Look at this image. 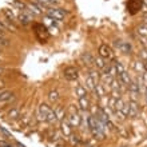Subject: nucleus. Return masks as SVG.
Instances as JSON below:
<instances>
[{
	"label": "nucleus",
	"instance_id": "1",
	"mask_svg": "<svg viewBox=\"0 0 147 147\" xmlns=\"http://www.w3.org/2000/svg\"><path fill=\"white\" fill-rule=\"evenodd\" d=\"M103 126H105V124L102 123L96 116H94V115L88 116L90 130H91L94 135L96 136V138H99V139H103V136H105V127H103Z\"/></svg>",
	"mask_w": 147,
	"mask_h": 147
},
{
	"label": "nucleus",
	"instance_id": "2",
	"mask_svg": "<svg viewBox=\"0 0 147 147\" xmlns=\"http://www.w3.org/2000/svg\"><path fill=\"white\" fill-rule=\"evenodd\" d=\"M46 13L48 18H51V19L55 20V22H60V20L64 19V16H66L67 12L64 11V9H62V8L54 7V8H48Z\"/></svg>",
	"mask_w": 147,
	"mask_h": 147
},
{
	"label": "nucleus",
	"instance_id": "3",
	"mask_svg": "<svg viewBox=\"0 0 147 147\" xmlns=\"http://www.w3.org/2000/svg\"><path fill=\"white\" fill-rule=\"evenodd\" d=\"M34 28H35V34H36L39 40L42 43H46L48 36H50V32H48L46 26H44V24H35Z\"/></svg>",
	"mask_w": 147,
	"mask_h": 147
},
{
	"label": "nucleus",
	"instance_id": "4",
	"mask_svg": "<svg viewBox=\"0 0 147 147\" xmlns=\"http://www.w3.org/2000/svg\"><path fill=\"white\" fill-rule=\"evenodd\" d=\"M99 56L103 58L105 60H112L114 59V52L107 44H102L99 47Z\"/></svg>",
	"mask_w": 147,
	"mask_h": 147
},
{
	"label": "nucleus",
	"instance_id": "5",
	"mask_svg": "<svg viewBox=\"0 0 147 147\" xmlns=\"http://www.w3.org/2000/svg\"><path fill=\"white\" fill-rule=\"evenodd\" d=\"M82 119L79 114L76 112V110H74V106L70 107V115H68V123L72 126V127H78L79 124H80Z\"/></svg>",
	"mask_w": 147,
	"mask_h": 147
},
{
	"label": "nucleus",
	"instance_id": "6",
	"mask_svg": "<svg viewBox=\"0 0 147 147\" xmlns=\"http://www.w3.org/2000/svg\"><path fill=\"white\" fill-rule=\"evenodd\" d=\"M51 110L52 109H51L50 106H47L46 103H42L38 109V119L42 120V122H47V116H48Z\"/></svg>",
	"mask_w": 147,
	"mask_h": 147
},
{
	"label": "nucleus",
	"instance_id": "7",
	"mask_svg": "<svg viewBox=\"0 0 147 147\" xmlns=\"http://www.w3.org/2000/svg\"><path fill=\"white\" fill-rule=\"evenodd\" d=\"M27 11L34 16V15H42L43 12H47V9L46 8L39 7L38 4H35V3H28L27 4Z\"/></svg>",
	"mask_w": 147,
	"mask_h": 147
},
{
	"label": "nucleus",
	"instance_id": "8",
	"mask_svg": "<svg viewBox=\"0 0 147 147\" xmlns=\"http://www.w3.org/2000/svg\"><path fill=\"white\" fill-rule=\"evenodd\" d=\"M3 13L5 15V18H7L8 20H11L12 23L13 22H16L18 20V18H19V15L16 13V8H3Z\"/></svg>",
	"mask_w": 147,
	"mask_h": 147
},
{
	"label": "nucleus",
	"instance_id": "9",
	"mask_svg": "<svg viewBox=\"0 0 147 147\" xmlns=\"http://www.w3.org/2000/svg\"><path fill=\"white\" fill-rule=\"evenodd\" d=\"M63 75L67 80H75V79H78V70L75 67H67L66 70L63 71Z\"/></svg>",
	"mask_w": 147,
	"mask_h": 147
},
{
	"label": "nucleus",
	"instance_id": "10",
	"mask_svg": "<svg viewBox=\"0 0 147 147\" xmlns=\"http://www.w3.org/2000/svg\"><path fill=\"white\" fill-rule=\"evenodd\" d=\"M18 20H19V22H20L22 24H23V26H26V24L31 23L32 15L27 11V9H24V11H22V12L19 13V18H18Z\"/></svg>",
	"mask_w": 147,
	"mask_h": 147
},
{
	"label": "nucleus",
	"instance_id": "11",
	"mask_svg": "<svg viewBox=\"0 0 147 147\" xmlns=\"http://www.w3.org/2000/svg\"><path fill=\"white\" fill-rule=\"evenodd\" d=\"M13 99V94L8 90H4V91H0V105H5L8 102H11Z\"/></svg>",
	"mask_w": 147,
	"mask_h": 147
},
{
	"label": "nucleus",
	"instance_id": "12",
	"mask_svg": "<svg viewBox=\"0 0 147 147\" xmlns=\"http://www.w3.org/2000/svg\"><path fill=\"white\" fill-rule=\"evenodd\" d=\"M142 7V0H128V9L131 13H136Z\"/></svg>",
	"mask_w": 147,
	"mask_h": 147
},
{
	"label": "nucleus",
	"instance_id": "13",
	"mask_svg": "<svg viewBox=\"0 0 147 147\" xmlns=\"http://www.w3.org/2000/svg\"><path fill=\"white\" fill-rule=\"evenodd\" d=\"M130 103V111H128V116H131V118H135L138 115V112H139V106L136 102H128Z\"/></svg>",
	"mask_w": 147,
	"mask_h": 147
},
{
	"label": "nucleus",
	"instance_id": "14",
	"mask_svg": "<svg viewBox=\"0 0 147 147\" xmlns=\"http://www.w3.org/2000/svg\"><path fill=\"white\" fill-rule=\"evenodd\" d=\"M62 131L66 136H70L72 134V126L68 123V120H62Z\"/></svg>",
	"mask_w": 147,
	"mask_h": 147
},
{
	"label": "nucleus",
	"instance_id": "15",
	"mask_svg": "<svg viewBox=\"0 0 147 147\" xmlns=\"http://www.w3.org/2000/svg\"><path fill=\"white\" fill-rule=\"evenodd\" d=\"M0 23L4 26V28L7 30V31H16L18 30V27H16L15 24L12 23L11 20H8V19H5V20H0Z\"/></svg>",
	"mask_w": 147,
	"mask_h": 147
},
{
	"label": "nucleus",
	"instance_id": "16",
	"mask_svg": "<svg viewBox=\"0 0 147 147\" xmlns=\"http://www.w3.org/2000/svg\"><path fill=\"white\" fill-rule=\"evenodd\" d=\"M75 92H76V95L79 98H83V96H86V95H87V88H86L84 86L78 84L76 88H75Z\"/></svg>",
	"mask_w": 147,
	"mask_h": 147
},
{
	"label": "nucleus",
	"instance_id": "17",
	"mask_svg": "<svg viewBox=\"0 0 147 147\" xmlns=\"http://www.w3.org/2000/svg\"><path fill=\"white\" fill-rule=\"evenodd\" d=\"M79 105H80V109L82 110H88L90 109V100L87 96H83V98H79Z\"/></svg>",
	"mask_w": 147,
	"mask_h": 147
},
{
	"label": "nucleus",
	"instance_id": "18",
	"mask_svg": "<svg viewBox=\"0 0 147 147\" xmlns=\"http://www.w3.org/2000/svg\"><path fill=\"white\" fill-rule=\"evenodd\" d=\"M86 84H87V88L90 90V91H92V92H95V87H96V83L92 80V78L90 76H87L86 78Z\"/></svg>",
	"mask_w": 147,
	"mask_h": 147
},
{
	"label": "nucleus",
	"instance_id": "19",
	"mask_svg": "<svg viewBox=\"0 0 147 147\" xmlns=\"http://www.w3.org/2000/svg\"><path fill=\"white\" fill-rule=\"evenodd\" d=\"M119 79H120V82H122L124 86H128L130 83H131V78L128 76V74L126 72V71L120 74V75H119Z\"/></svg>",
	"mask_w": 147,
	"mask_h": 147
},
{
	"label": "nucleus",
	"instance_id": "20",
	"mask_svg": "<svg viewBox=\"0 0 147 147\" xmlns=\"http://www.w3.org/2000/svg\"><path fill=\"white\" fill-rule=\"evenodd\" d=\"M82 60H83L84 64H87V66H92V64H95V63H94V58L90 54H83L82 55Z\"/></svg>",
	"mask_w": 147,
	"mask_h": 147
},
{
	"label": "nucleus",
	"instance_id": "21",
	"mask_svg": "<svg viewBox=\"0 0 147 147\" xmlns=\"http://www.w3.org/2000/svg\"><path fill=\"white\" fill-rule=\"evenodd\" d=\"M7 116L9 118V119H18L20 116V112H19V110L18 109H11L9 111H8V114H7Z\"/></svg>",
	"mask_w": 147,
	"mask_h": 147
},
{
	"label": "nucleus",
	"instance_id": "22",
	"mask_svg": "<svg viewBox=\"0 0 147 147\" xmlns=\"http://www.w3.org/2000/svg\"><path fill=\"white\" fill-rule=\"evenodd\" d=\"M116 46H118V48H119L122 52H124V54H127L128 51H130V44H127V43H122V42H119V43H116Z\"/></svg>",
	"mask_w": 147,
	"mask_h": 147
},
{
	"label": "nucleus",
	"instance_id": "23",
	"mask_svg": "<svg viewBox=\"0 0 147 147\" xmlns=\"http://www.w3.org/2000/svg\"><path fill=\"white\" fill-rule=\"evenodd\" d=\"M138 34L142 38H147V24H142V26L138 27Z\"/></svg>",
	"mask_w": 147,
	"mask_h": 147
},
{
	"label": "nucleus",
	"instance_id": "24",
	"mask_svg": "<svg viewBox=\"0 0 147 147\" xmlns=\"http://www.w3.org/2000/svg\"><path fill=\"white\" fill-rule=\"evenodd\" d=\"M94 63H95V64H96L100 70H103V68H105V66L107 64V63H105V59L100 58V56H99V58H96V59H94Z\"/></svg>",
	"mask_w": 147,
	"mask_h": 147
},
{
	"label": "nucleus",
	"instance_id": "25",
	"mask_svg": "<svg viewBox=\"0 0 147 147\" xmlns=\"http://www.w3.org/2000/svg\"><path fill=\"white\" fill-rule=\"evenodd\" d=\"M123 105H124V102L120 99V98H118L115 100V105H114V110L115 111H120V110L123 109Z\"/></svg>",
	"mask_w": 147,
	"mask_h": 147
},
{
	"label": "nucleus",
	"instance_id": "26",
	"mask_svg": "<svg viewBox=\"0 0 147 147\" xmlns=\"http://www.w3.org/2000/svg\"><path fill=\"white\" fill-rule=\"evenodd\" d=\"M48 99H50L51 103H55V102H58V99H59L58 91H51L50 95H48Z\"/></svg>",
	"mask_w": 147,
	"mask_h": 147
},
{
	"label": "nucleus",
	"instance_id": "27",
	"mask_svg": "<svg viewBox=\"0 0 147 147\" xmlns=\"http://www.w3.org/2000/svg\"><path fill=\"white\" fill-rule=\"evenodd\" d=\"M102 80L105 84H112V80H114V78L109 74H103V76H102Z\"/></svg>",
	"mask_w": 147,
	"mask_h": 147
},
{
	"label": "nucleus",
	"instance_id": "28",
	"mask_svg": "<svg viewBox=\"0 0 147 147\" xmlns=\"http://www.w3.org/2000/svg\"><path fill=\"white\" fill-rule=\"evenodd\" d=\"M56 120H58V118H56V115H55L54 110H51L50 114H48V116H47V122H48V123H55Z\"/></svg>",
	"mask_w": 147,
	"mask_h": 147
},
{
	"label": "nucleus",
	"instance_id": "29",
	"mask_svg": "<svg viewBox=\"0 0 147 147\" xmlns=\"http://www.w3.org/2000/svg\"><path fill=\"white\" fill-rule=\"evenodd\" d=\"M114 66H115V68H116V74H119V75L122 72H124V71H126V70H124V66L120 62H115V63H114Z\"/></svg>",
	"mask_w": 147,
	"mask_h": 147
},
{
	"label": "nucleus",
	"instance_id": "30",
	"mask_svg": "<svg viewBox=\"0 0 147 147\" xmlns=\"http://www.w3.org/2000/svg\"><path fill=\"white\" fill-rule=\"evenodd\" d=\"M54 112H55V115H56L58 119H62L63 115H64V110H63L62 107H56V109H54Z\"/></svg>",
	"mask_w": 147,
	"mask_h": 147
},
{
	"label": "nucleus",
	"instance_id": "31",
	"mask_svg": "<svg viewBox=\"0 0 147 147\" xmlns=\"http://www.w3.org/2000/svg\"><path fill=\"white\" fill-rule=\"evenodd\" d=\"M90 76L92 78V80L98 84V82H99V71H98V70H92V71H91V74H90Z\"/></svg>",
	"mask_w": 147,
	"mask_h": 147
},
{
	"label": "nucleus",
	"instance_id": "32",
	"mask_svg": "<svg viewBox=\"0 0 147 147\" xmlns=\"http://www.w3.org/2000/svg\"><path fill=\"white\" fill-rule=\"evenodd\" d=\"M128 111H130V103H124L123 109L120 110V112H122L124 116H128Z\"/></svg>",
	"mask_w": 147,
	"mask_h": 147
},
{
	"label": "nucleus",
	"instance_id": "33",
	"mask_svg": "<svg viewBox=\"0 0 147 147\" xmlns=\"http://www.w3.org/2000/svg\"><path fill=\"white\" fill-rule=\"evenodd\" d=\"M142 79H143V84L147 87V72L143 74V78H142Z\"/></svg>",
	"mask_w": 147,
	"mask_h": 147
},
{
	"label": "nucleus",
	"instance_id": "34",
	"mask_svg": "<svg viewBox=\"0 0 147 147\" xmlns=\"http://www.w3.org/2000/svg\"><path fill=\"white\" fill-rule=\"evenodd\" d=\"M1 39H5V32L0 31V40H1Z\"/></svg>",
	"mask_w": 147,
	"mask_h": 147
},
{
	"label": "nucleus",
	"instance_id": "35",
	"mask_svg": "<svg viewBox=\"0 0 147 147\" xmlns=\"http://www.w3.org/2000/svg\"><path fill=\"white\" fill-rule=\"evenodd\" d=\"M0 31H1V32H5V31H7V30L4 28V26H3L1 23H0Z\"/></svg>",
	"mask_w": 147,
	"mask_h": 147
},
{
	"label": "nucleus",
	"instance_id": "36",
	"mask_svg": "<svg viewBox=\"0 0 147 147\" xmlns=\"http://www.w3.org/2000/svg\"><path fill=\"white\" fill-rule=\"evenodd\" d=\"M143 19H144V23L147 24V13H146V15H144V18H143Z\"/></svg>",
	"mask_w": 147,
	"mask_h": 147
},
{
	"label": "nucleus",
	"instance_id": "37",
	"mask_svg": "<svg viewBox=\"0 0 147 147\" xmlns=\"http://www.w3.org/2000/svg\"><path fill=\"white\" fill-rule=\"evenodd\" d=\"M3 72H4V68H1V67H0V75H1Z\"/></svg>",
	"mask_w": 147,
	"mask_h": 147
},
{
	"label": "nucleus",
	"instance_id": "38",
	"mask_svg": "<svg viewBox=\"0 0 147 147\" xmlns=\"http://www.w3.org/2000/svg\"><path fill=\"white\" fill-rule=\"evenodd\" d=\"M144 68H146V72H147V60L144 62Z\"/></svg>",
	"mask_w": 147,
	"mask_h": 147
},
{
	"label": "nucleus",
	"instance_id": "39",
	"mask_svg": "<svg viewBox=\"0 0 147 147\" xmlns=\"http://www.w3.org/2000/svg\"><path fill=\"white\" fill-rule=\"evenodd\" d=\"M0 63H1V59H0Z\"/></svg>",
	"mask_w": 147,
	"mask_h": 147
}]
</instances>
